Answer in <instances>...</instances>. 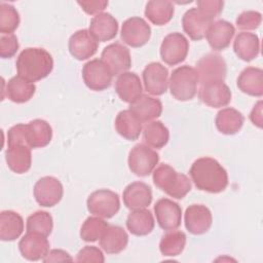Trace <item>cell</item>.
<instances>
[{
  "instance_id": "1",
  "label": "cell",
  "mask_w": 263,
  "mask_h": 263,
  "mask_svg": "<svg viewBox=\"0 0 263 263\" xmlns=\"http://www.w3.org/2000/svg\"><path fill=\"white\" fill-rule=\"evenodd\" d=\"M189 175L195 187L201 191L219 193L228 185L226 170L212 157L196 159L189 170Z\"/></svg>"
},
{
  "instance_id": "2",
  "label": "cell",
  "mask_w": 263,
  "mask_h": 263,
  "mask_svg": "<svg viewBox=\"0 0 263 263\" xmlns=\"http://www.w3.org/2000/svg\"><path fill=\"white\" fill-rule=\"evenodd\" d=\"M15 66L18 76L34 83L50 74L53 69V60L44 48L28 47L18 54Z\"/></svg>"
},
{
  "instance_id": "3",
  "label": "cell",
  "mask_w": 263,
  "mask_h": 263,
  "mask_svg": "<svg viewBox=\"0 0 263 263\" xmlns=\"http://www.w3.org/2000/svg\"><path fill=\"white\" fill-rule=\"evenodd\" d=\"M153 182L157 188L176 199H182L191 190L189 178L166 163H161L154 170Z\"/></svg>"
},
{
  "instance_id": "4",
  "label": "cell",
  "mask_w": 263,
  "mask_h": 263,
  "mask_svg": "<svg viewBox=\"0 0 263 263\" xmlns=\"http://www.w3.org/2000/svg\"><path fill=\"white\" fill-rule=\"evenodd\" d=\"M198 82V75L194 68L188 65L178 67L168 80L171 95L182 102L192 100L197 92Z\"/></svg>"
},
{
  "instance_id": "5",
  "label": "cell",
  "mask_w": 263,
  "mask_h": 263,
  "mask_svg": "<svg viewBox=\"0 0 263 263\" xmlns=\"http://www.w3.org/2000/svg\"><path fill=\"white\" fill-rule=\"evenodd\" d=\"M86 205L90 214L109 219L118 213L120 200L116 192L109 189H99L89 194Z\"/></svg>"
},
{
  "instance_id": "6",
  "label": "cell",
  "mask_w": 263,
  "mask_h": 263,
  "mask_svg": "<svg viewBox=\"0 0 263 263\" xmlns=\"http://www.w3.org/2000/svg\"><path fill=\"white\" fill-rule=\"evenodd\" d=\"M196 72L200 84L224 82L227 74L225 60L218 53H208L196 63Z\"/></svg>"
},
{
  "instance_id": "7",
  "label": "cell",
  "mask_w": 263,
  "mask_h": 263,
  "mask_svg": "<svg viewBox=\"0 0 263 263\" xmlns=\"http://www.w3.org/2000/svg\"><path fill=\"white\" fill-rule=\"evenodd\" d=\"M158 161V153L145 144L135 145L128 153V167L132 173L139 177L149 176L156 167Z\"/></svg>"
},
{
  "instance_id": "8",
  "label": "cell",
  "mask_w": 263,
  "mask_h": 263,
  "mask_svg": "<svg viewBox=\"0 0 263 263\" xmlns=\"http://www.w3.org/2000/svg\"><path fill=\"white\" fill-rule=\"evenodd\" d=\"M113 74L107 65L99 59H93L84 64L82 78L85 85L96 91L104 90L111 85Z\"/></svg>"
},
{
  "instance_id": "9",
  "label": "cell",
  "mask_w": 263,
  "mask_h": 263,
  "mask_svg": "<svg viewBox=\"0 0 263 263\" xmlns=\"http://www.w3.org/2000/svg\"><path fill=\"white\" fill-rule=\"evenodd\" d=\"M188 50L189 42L187 38L179 32H174L163 38L160 45V57L165 64L175 66L186 59Z\"/></svg>"
},
{
  "instance_id": "10",
  "label": "cell",
  "mask_w": 263,
  "mask_h": 263,
  "mask_svg": "<svg viewBox=\"0 0 263 263\" xmlns=\"http://www.w3.org/2000/svg\"><path fill=\"white\" fill-rule=\"evenodd\" d=\"M33 192L39 205L51 208L61 201L64 189L60 180L51 176H46L35 183Z\"/></svg>"
},
{
  "instance_id": "11",
  "label": "cell",
  "mask_w": 263,
  "mask_h": 263,
  "mask_svg": "<svg viewBox=\"0 0 263 263\" xmlns=\"http://www.w3.org/2000/svg\"><path fill=\"white\" fill-rule=\"evenodd\" d=\"M120 37L125 44L132 47H141L149 41L151 28L144 18L132 16L123 22Z\"/></svg>"
},
{
  "instance_id": "12",
  "label": "cell",
  "mask_w": 263,
  "mask_h": 263,
  "mask_svg": "<svg viewBox=\"0 0 263 263\" xmlns=\"http://www.w3.org/2000/svg\"><path fill=\"white\" fill-rule=\"evenodd\" d=\"M101 60L107 65L113 75L127 72L132 66L129 49L119 42L107 45L102 51Z\"/></svg>"
},
{
  "instance_id": "13",
  "label": "cell",
  "mask_w": 263,
  "mask_h": 263,
  "mask_svg": "<svg viewBox=\"0 0 263 263\" xmlns=\"http://www.w3.org/2000/svg\"><path fill=\"white\" fill-rule=\"evenodd\" d=\"M145 89L153 96L163 95L168 86V70L160 63L148 64L142 73Z\"/></svg>"
},
{
  "instance_id": "14",
  "label": "cell",
  "mask_w": 263,
  "mask_h": 263,
  "mask_svg": "<svg viewBox=\"0 0 263 263\" xmlns=\"http://www.w3.org/2000/svg\"><path fill=\"white\" fill-rule=\"evenodd\" d=\"M154 213L159 227L163 230H174L181 225L182 209L172 199H158L154 204Z\"/></svg>"
},
{
  "instance_id": "15",
  "label": "cell",
  "mask_w": 263,
  "mask_h": 263,
  "mask_svg": "<svg viewBox=\"0 0 263 263\" xmlns=\"http://www.w3.org/2000/svg\"><path fill=\"white\" fill-rule=\"evenodd\" d=\"M186 229L194 234L199 235L205 233L212 226L213 216L210 209L203 204L189 205L184 215Z\"/></svg>"
},
{
  "instance_id": "16",
  "label": "cell",
  "mask_w": 263,
  "mask_h": 263,
  "mask_svg": "<svg viewBox=\"0 0 263 263\" xmlns=\"http://www.w3.org/2000/svg\"><path fill=\"white\" fill-rule=\"evenodd\" d=\"M18 250L29 261L43 260L49 252V241L42 234L27 231L18 242Z\"/></svg>"
},
{
  "instance_id": "17",
  "label": "cell",
  "mask_w": 263,
  "mask_h": 263,
  "mask_svg": "<svg viewBox=\"0 0 263 263\" xmlns=\"http://www.w3.org/2000/svg\"><path fill=\"white\" fill-rule=\"evenodd\" d=\"M68 47L73 58L78 61H84L97 52L99 43L88 30L82 29L71 35Z\"/></svg>"
},
{
  "instance_id": "18",
  "label": "cell",
  "mask_w": 263,
  "mask_h": 263,
  "mask_svg": "<svg viewBox=\"0 0 263 263\" xmlns=\"http://www.w3.org/2000/svg\"><path fill=\"white\" fill-rule=\"evenodd\" d=\"M231 90L224 82L202 84L198 90L199 100L212 108H221L227 106L231 101Z\"/></svg>"
},
{
  "instance_id": "19",
  "label": "cell",
  "mask_w": 263,
  "mask_h": 263,
  "mask_svg": "<svg viewBox=\"0 0 263 263\" xmlns=\"http://www.w3.org/2000/svg\"><path fill=\"white\" fill-rule=\"evenodd\" d=\"M122 198L124 205L132 211L146 209L152 201V191L149 185L137 181L124 188Z\"/></svg>"
},
{
  "instance_id": "20",
  "label": "cell",
  "mask_w": 263,
  "mask_h": 263,
  "mask_svg": "<svg viewBox=\"0 0 263 263\" xmlns=\"http://www.w3.org/2000/svg\"><path fill=\"white\" fill-rule=\"evenodd\" d=\"M235 34L234 26L224 20L213 22L206 32V40L210 46L217 51L227 48Z\"/></svg>"
},
{
  "instance_id": "21",
  "label": "cell",
  "mask_w": 263,
  "mask_h": 263,
  "mask_svg": "<svg viewBox=\"0 0 263 263\" xmlns=\"http://www.w3.org/2000/svg\"><path fill=\"white\" fill-rule=\"evenodd\" d=\"M88 31L97 41H109L118 33V22L111 13L101 12L91 18Z\"/></svg>"
},
{
  "instance_id": "22",
  "label": "cell",
  "mask_w": 263,
  "mask_h": 263,
  "mask_svg": "<svg viewBox=\"0 0 263 263\" xmlns=\"http://www.w3.org/2000/svg\"><path fill=\"white\" fill-rule=\"evenodd\" d=\"M115 91L123 102L132 104L143 92L140 77L135 72L121 73L115 81Z\"/></svg>"
},
{
  "instance_id": "23",
  "label": "cell",
  "mask_w": 263,
  "mask_h": 263,
  "mask_svg": "<svg viewBox=\"0 0 263 263\" xmlns=\"http://www.w3.org/2000/svg\"><path fill=\"white\" fill-rule=\"evenodd\" d=\"M52 138L50 124L43 119H34L26 124V143L31 149L47 146Z\"/></svg>"
},
{
  "instance_id": "24",
  "label": "cell",
  "mask_w": 263,
  "mask_h": 263,
  "mask_svg": "<svg viewBox=\"0 0 263 263\" xmlns=\"http://www.w3.org/2000/svg\"><path fill=\"white\" fill-rule=\"evenodd\" d=\"M129 110L143 123L159 117L162 113L160 100L148 95H142L135 102L129 104Z\"/></svg>"
},
{
  "instance_id": "25",
  "label": "cell",
  "mask_w": 263,
  "mask_h": 263,
  "mask_svg": "<svg viewBox=\"0 0 263 263\" xmlns=\"http://www.w3.org/2000/svg\"><path fill=\"white\" fill-rule=\"evenodd\" d=\"M213 22L206 20L196 7L188 9L182 17V26L184 32L190 39L198 41L205 37L209 27Z\"/></svg>"
},
{
  "instance_id": "26",
  "label": "cell",
  "mask_w": 263,
  "mask_h": 263,
  "mask_svg": "<svg viewBox=\"0 0 263 263\" xmlns=\"http://www.w3.org/2000/svg\"><path fill=\"white\" fill-rule=\"evenodd\" d=\"M237 87L252 97L263 96V71L257 67H248L243 69L237 77Z\"/></svg>"
},
{
  "instance_id": "27",
  "label": "cell",
  "mask_w": 263,
  "mask_h": 263,
  "mask_svg": "<svg viewBox=\"0 0 263 263\" xmlns=\"http://www.w3.org/2000/svg\"><path fill=\"white\" fill-rule=\"evenodd\" d=\"M100 247L107 254H119L128 243L126 231L117 225H109L99 239Z\"/></svg>"
},
{
  "instance_id": "28",
  "label": "cell",
  "mask_w": 263,
  "mask_h": 263,
  "mask_svg": "<svg viewBox=\"0 0 263 263\" xmlns=\"http://www.w3.org/2000/svg\"><path fill=\"white\" fill-rule=\"evenodd\" d=\"M5 160L7 166L13 173H27L32 164L31 148L23 144L7 147V150L5 152Z\"/></svg>"
},
{
  "instance_id": "29",
  "label": "cell",
  "mask_w": 263,
  "mask_h": 263,
  "mask_svg": "<svg viewBox=\"0 0 263 263\" xmlns=\"http://www.w3.org/2000/svg\"><path fill=\"white\" fill-rule=\"evenodd\" d=\"M233 50L240 60L245 62L253 61L260 52L259 37L250 32L238 33L233 42Z\"/></svg>"
},
{
  "instance_id": "30",
  "label": "cell",
  "mask_w": 263,
  "mask_h": 263,
  "mask_svg": "<svg viewBox=\"0 0 263 263\" xmlns=\"http://www.w3.org/2000/svg\"><path fill=\"white\" fill-rule=\"evenodd\" d=\"M24 231V220L14 211H2L0 213V239L12 241L21 236Z\"/></svg>"
},
{
  "instance_id": "31",
  "label": "cell",
  "mask_w": 263,
  "mask_h": 263,
  "mask_svg": "<svg viewBox=\"0 0 263 263\" xmlns=\"http://www.w3.org/2000/svg\"><path fill=\"white\" fill-rule=\"evenodd\" d=\"M154 225L153 215L146 209L132 211L126 219L127 230L136 236L148 235L154 229Z\"/></svg>"
},
{
  "instance_id": "32",
  "label": "cell",
  "mask_w": 263,
  "mask_h": 263,
  "mask_svg": "<svg viewBox=\"0 0 263 263\" xmlns=\"http://www.w3.org/2000/svg\"><path fill=\"white\" fill-rule=\"evenodd\" d=\"M4 91L11 102L22 104L32 99L36 91V86L33 82H30L17 75L7 81Z\"/></svg>"
},
{
  "instance_id": "33",
  "label": "cell",
  "mask_w": 263,
  "mask_h": 263,
  "mask_svg": "<svg viewBox=\"0 0 263 263\" xmlns=\"http://www.w3.org/2000/svg\"><path fill=\"white\" fill-rule=\"evenodd\" d=\"M116 132L128 141L137 140L143 129L142 122L129 110L120 111L115 118Z\"/></svg>"
},
{
  "instance_id": "34",
  "label": "cell",
  "mask_w": 263,
  "mask_h": 263,
  "mask_svg": "<svg viewBox=\"0 0 263 263\" xmlns=\"http://www.w3.org/2000/svg\"><path fill=\"white\" fill-rule=\"evenodd\" d=\"M243 115L234 108H224L220 110L215 119L217 129L223 135H234L243 125Z\"/></svg>"
},
{
  "instance_id": "35",
  "label": "cell",
  "mask_w": 263,
  "mask_h": 263,
  "mask_svg": "<svg viewBox=\"0 0 263 263\" xmlns=\"http://www.w3.org/2000/svg\"><path fill=\"white\" fill-rule=\"evenodd\" d=\"M175 8L171 1L151 0L147 2L145 16L156 26L167 24L174 16Z\"/></svg>"
},
{
  "instance_id": "36",
  "label": "cell",
  "mask_w": 263,
  "mask_h": 263,
  "mask_svg": "<svg viewBox=\"0 0 263 263\" xmlns=\"http://www.w3.org/2000/svg\"><path fill=\"white\" fill-rule=\"evenodd\" d=\"M186 234L181 230H168L161 236L159 251L165 257H175L180 255L186 245Z\"/></svg>"
},
{
  "instance_id": "37",
  "label": "cell",
  "mask_w": 263,
  "mask_h": 263,
  "mask_svg": "<svg viewBox=\"0 0 263 263\" xmlns=\"http://www.w3.org/2000/svg\"><path fill=\"white\" fill-rule=\"evenodd\" d=\"M143 139L149 147L161 149L168 142L170 132L161 121H151L144 127Z\"/></svg>"
},
{
  "instance_id": "38",
  "label": "cell",
  "mask_w": 263,
  "mask_h": 263,
  "mask_svg": "<svg viewBox=\"0 0 263 263\" xmlns=\"http://www.w3.org/2000/svg\"><path fill=\"white\" fill-rule=\"evenodd\" d=\"M26 228L28 232H36L47 237L53 228L52 217L45 211H37L28 217Z\"/></svg>"
},
{
  "instance_id": "39",
  "label": "cell",
  "mask_w": 263,
  "mask_h": 263,
  "mask_svg": "<svg viewBox=\"0 0 263 263\" xmlns=\"http://www.w3.org/2000/svg\"><path fill=\"white\" fill-rule=\"evenodd\" d=\"M109 224L98 216L88 217L80 228V237L87 242H93L102 236Z\"/></svg>"
},
{
  "instance_id": "40",
  "label": "cell",
  "mask_w": 263,
  "mask_h": 263,
  "mask_svg": "<svg viewBox=\"0 0 263 263\" xmlns=\"http://www.w3.org/2000/svg\"><path fill=\"white\" fill-rule=\"evenodd\" d=\"M20 14L15 7L9 3H0V32L12 34L20 25Z\"/></svg>"
},
{
  "instance_id": "41",
  "label": "cell",
  "mask_w": 263,
  "mask_h": 263,
  "mask_svg": "<svg viewBox=\"0 0 263 263\" xmlns=\"http://www.w3.org/2000/svg\"><path fill=\"white\" fill-rule=\"evenodd\" d=\"M197 10L210 22L219 16L223 10L224 2L221 0H199L196 2Z\"/></svg>"
},
{
  "instance_id": "42",
  "label": "cell",
  "mask_w": 263,
  "mask_h": 263,
  "mask_svg": "<svg viewBox=\"0 0 263 263\" xmlns=\"http://www.w3.org/2000/svg\"><path fill=\"white\" fill-rule=\"evenodd\" d=\"M262 21V14L259 11L255 10H247L241 12L236 17V26L240 30L250 31L257 29Z\"/></svg>"
},
{
  "instance_id": "43",
  "label": "cell",
  "mask_w": 263,
  "mask_h": 263,
  "mask_svg": "<svg viewBox=\"0 0 263 263\" xmlns=\"http://www.w3.org/2000/svg\"><path fill=\"white\" fill-rule=\"evenodd\" d=\"M18 46L17 37L14 34H2L0 37V57L3 59L12 58Z\"/></svg>"
},
{
  "instance_id": "44",
  "label": "cell",
  "mask_w": 263,
  "mask_h": 263,
  "mask_svg": "<svg viewBox=\"0 0 263 263\" xmlns=\"http://www.w3.org/2000/svg\"><path fill=\"white\" fill-rule=\"evenodd\" d=\"M76 262H99L105 261L103 252L95 246H85L82 248L75 258Z\"/></svg>"
},
{
  "instance_id": "45",
  "label": "cell",
  "mask_w": 263,
  "mask_h": 263,
  "mask_svg": "<svg viewBox=\"0 0 263 263\" xmlns=\"http://www.w3.org/2000/svg\"><path fill=\"white\" fill-rule=\"evenodd\" d=\"M77 3L87 14H96V15L101 13L108 6V1L106 0L78 1Z\"/></svg>"
},
{
  "instance_id": "46",
  "label": "cell",
  "mask_w": 263,
  "mask_h": 263,
  "mask_svg": "<svg viewBox=\"0 0 263 263\" xmlns=\"http://www.w3.org/2000/svg\"><path fill=\"white\" fill-rule=\"evenodd\" d=\"M45 263L48 262H64V261H73V258L64 250L54 249L48 252L45 258L42 260Z\"/></svg>"
},
{
  "instance_id": "47",
  "label": "cell",
  "mask_w": 263,
  "mask_h": 263,
  "mask_svg": "<svg viewBox=\"0 0 263 263\" xmlns=\"http://www.w3.org/2000/svg\"><path fill=\"white\" fill-rule=\"evenodd\" d=\"M250 120L253 122L254 125L258 126L259 128L262 127L263 119H262V101H259L250 113Z\"/></svg>"
}]
</instances>
